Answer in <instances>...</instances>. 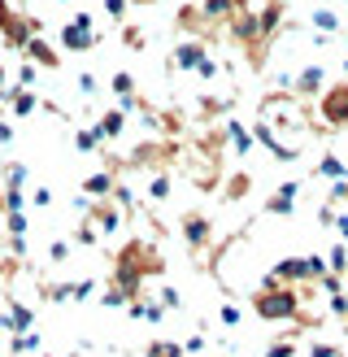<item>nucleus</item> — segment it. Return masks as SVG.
Wrapping results in <instances>:
<instances>
[{
	"instance_id": "1",
	"label": "nucleus",
	"mask_w": 348,
	"mask_h": 357,
	"mask_svg": "<svg viewBox=\"0 0 348 357\" xmlns=\"http://www.w3.org/2000/svg\"><path fill=\"white\" fill-rule=\"evenodd\" d=\"M40 17H26V13H13L9 9V0H0V40H5L9 48H22L26 52V44L40 35Z\"/></svg>"
},
{
	"instance_id": "2",
	"label": "nucleus",
	"mask_w": 348,
	"mask_h": 357,
	"mask_svg": "<svg viewBox=\"0 0 348 357\" xmlns=\"http://www.w3.org/2000/svg\"><path fill=\"white\" fill-rule=\"evenodd\" d=\"M253 310L274 323V318H292L296 310H301V296H296V288H261L253 296Z\"/></svg>"
},
{
	"instance_id": "3",
	"label": "nucleus",
	"mask_w": 348,
	"mask_h": 357,
	"mask_svg": "<svg viewBox=\"0 0 348 357\" xmlns=\"http://www.w3.org/2000/svg\"><path fill=\"white\" fill-rule=\"evenodd\" d=\"M61 44L70 52H87V48H96L100 44V35H96V22H92V13H74L70 22L61 26Z\"/></svg>"
},
{
	"instance_id": "4",
	"label": "nucleus",
	"mask_w": 348,
	"mask_h": 357,
	"mask_svg": "<svg viewBox=\"0 0 348 357\" xmlns=\"http://www.w3.org/2000/svg\"><path fill=\"white\" fill-rule=\"evenodd\" d=\"M322 122H331V127H348V83L322 92Z\"/></svg>"
},
{
	"instance_id": "5",
	"label": "nucleus",
	"mask_w": 348,
	"mask_h": 357,
	"mask_svg": "<svg viewBox=\"0 0 348 357\" xmlns=\"http://www.w3.org/2000/svg\"><path fill=\"white\" fill-rule=\"evenodd\" d=\"M301 279H309L305 257H283V261H274V271H270V279H266V288H292V283H301Z\"/></svg>"
},
{
	"instance_id": "6",
	"label": "nucleus",
	"mask_w": 348,
	"mask_h": 357,
	"mask_svg": "<svg viewBox=\"0 0 348 357\" xmlns=\"http://www.w3.org/2000/svg\"><path fill=\"white\" fill-rule=\"evenodd\" d=\"M296 192H301V183H296V178H292V183H283V188H274V196H270L266 205H261V213H266V218L292 213V209H296Z\"/></svg>"
},
{
	"instance_id": "7",
	"label": "nucleus",
	"mask_w": 348,
	"mask_h": 357,
	"mask_svg": "<svg viewBox=\"0 0 348 357\" xmlns=\"http://www.w3.org/2000/svg\"><path fill=\"white\" fill-rule=\"evenodd\" d=\"M183 236H187V244H191V248H205V244H209V236H214V227H209L205 213H183Z\"/></svg>"
},
{
	"instance_id": "8",
	"label": "nucleus",
	"mask_w": 348,
	"mask_h": 357,
	"mask_svg": "<svg viewBox=\"0 0 348 357\" xmlns=\"http://www.w3.org/2000/svg\"><path fill=\"white\" fill-rule=\"evenodd\" d=\"M26 57H31V66H44V70H57V66H61L57 48H52L48 40H40V35H35V40L26 44Z\"/></svg>"
},
{
	"instance_id": "9",
	"label": "nucleus",
	"mask_w": 348,
	"mask_h": 357,
	"mask_svg": "<svg viewBox=\"0 0 348 357\" xmlns=\"http://www.w3.org/2000/svg\"><path fill=\"white\" fill-rule=\"evenodd\" d=\"M322 79H326L322 66H305L301 75H296L292 87H296V96H318V92H322Z\"/></svg>"
},
{
	"instance_id": "10",
	"label": "nucleus",
	"mask_w": 348,
	"mask_h": 357,
	"mask_svg": "<svg viewBox=\"0 0 348 357\" xmlns=\"http://www.w3.org/2000/svg\"><path fill=\"white\" fill-rule=\"evenodd\" d=\"M122 131H127V114H122V109H104L96 118V135L100 139H118Z\"/></svg>"
},
{
	"instance_id": "11",
	"label": "nucleus",
	"mask_w": 348,
	"mask_h": 357,
	"mask_svg": "<svg viewBox=\"0 0 348 357\" xmlns=\"http://www.w3.org/2000/svg\"><path fill=\"white\" fill-rule=\"evenodd\" d=\"M113 188H118V183H113V174H109V170H100V174H87V178H83V192H87V196H100V201H109V196H113Z\"/></svg>"
},
{
	"instance_id": "12",
	"label": "nucleus",
	"mask_w": 348,
	"mask_h": 357,
	"mask_svg": "<svg viewBox=\"0 0 348 357\" xmlns=\"http://www.w3.org/2000/svg\"><path fill=\"white\" fill-rule=\"evenodd\" d=\"M35 105H40V96H35L31 87H13V100H9V114H13V118L35 114Z\"/></svg>"
},
{
	"instance_id": "13",
	"label": "nucleus",
	"mask_w": 348,
	"mask_h": 357,
	"mask_svg": "<svg viewBox=\"0 0 348 357\" xmlns=\"http://www.w3.org/2000/svg\"><path fill=\"white\" fill-rule=\"evenodd\" d=\"M205 57H209V52L200 44H179V48H174V66H179V70H196Z\"/></svg>"
},
{
	"instance_id": "14",
	"label": "nucleus",
	"mask_w": 348,
	"mask_h": 357,
	"mask_svg": "<svg viewBox=\"0 0 348 357\" xmlns=\"http://www.w3.org/2000/svg\"><path fill=\"white\" fill-rule=\"evenodd\" d=\"M313 174H318V178H335V183H344V178H348V166L340 162V157H335V153H326V157H322V162H318V166H313Z\"/></svg>"
},
{
	"instance_id": "15",
	"label": "nucleus",
	"mask_w": 348,
	"mask_h": 357,
	"mask_svg": "<svg viewBox=\"0 0 348 357\" xmlns=\"http://www.w3.org/2000/svg\"><path fill=\"white\" fill-rule=\"evenodd\" d=\"M0 183H5V192H22L26 166H22V162H5V166H0Z\"/></svg>"
},
{
	"instance_id": "16",
	"label": "nucleus",
	"mask_w": 348,
	"mask_h": 357,
	"mask_svg": "<svg viewBox=\"0 0 348 357\" xmlns=\"http://www.w3.org/2000/svg\"><path fill=\"white\" fill-rule=\"evenodd\" d=\"M92 222H96V231H118V209H113V201H100L96 209H92Z\"/></svg>"
},
{
	"instance_id": "17",
	"label": "nucleus",
	"mask_w": 348,
	"mask_h": 357,
	"mask_svg": "<svg viewBox=\"0 0 348 357\" xmlns=\"http://www.w3.org/2000/svg\"><path fill=\"white\" fill-rule=\"evenodd\" d=\"M278 17H283V5H278V0H274V5H266V9L257 13V35H261V40H266V35H274Z\"/></svg>"
},
{
	"instance_id": "18",
	"label": "nucleus",
	"mask_w": 348,
	"mask_h": 357,
	"mask_svg": "<svg viewBox=\"0 0 348 357\" xmlns=\"http://www.w3.org/2000/svg\"><path fill=\"white\" fill-rule=\"evenodd\" d=\"M131 318H139V323H161V318H166V310L161 305H152V301H131Z\"/></svg>"
},
{
	"instance_id": "19",
	"label": "nucleus",
	"mask_w": 348,
	"mask_h": 357,
	"mask_svg": "<svg viewBox=\"0 0 348 357\" xmlns=\"http://www.w3.org/2000/svg\"><path fill=\"white\" fill-rule=\"evenodd\" d=\"M226 135H231V144H235L239 157L253 153V135H248V127H244V122H226Z\"/></svg>"
},
{
	"instance_id": "20",
	"label": "nucleus",
	"mask_w": 348,
	"mask_h": 357,
	"mask_svg": "<svg viewBox=\"0 0 348 357\" xmlns=\"http://www.w3.org/2000/svg\"><path fill=\"white\" fill-rule=\"evenodd\" d=\"M35 349H40V335H35V331L9 335V353H17V357H22V353H35Z\"/></svg>"
},
{
	"instance_id": "21",
	"label": "nucleus",
	"mask_w": 348,
	"mask_h": 357,
	"mask_svg": "<svg viewBox=\"0 0 348 357\" xmlns=\"http://www.w3.org/2000/svg\"><path fill=\"white\" fill-rule=\"evenodd\" d=\"M309 22L318 26L322 35H335V31H340V17L331 13V9H313V17H309Z\"/></svg>"
},
{
	"instance_id": "22",
	"label": "nucleus",
	"mask_w": 348,
	"mask_h": 357,
	"mask_svg": "<svg viewBox=\"0 0 348 357\" xmlns=\"http://www.w3.org/2000/svg\"><path fill=\"white\" fill-rule=\"evenodd\" d=\"M127 301H131V292H122L118 283H109V288L100 292V305H104V310H122V305H127Z\"/></svg>"
},
{
	"instance_id": "23",
	"label": "nucleus",
	"mask_w": 348,
	"mask_h": 357,
	"mask_svg": "<svg viewBox=\"0 0 348 357\" xmlns=\"http://www.w3.org/2000/svg\"><path fill=\"white\" fill-rule=\"evenodd\" d=\"M74 149H79V153H92V149H100V135H96V127H79V131H74Z\"/></svg>"
},
{
	"instance_id": "24",
	"label": "nucleus",
	"mask_w": 348,
	"mask_h": 357,
	"mask_svg": "<svg viewBox=\"0 0 348 357\" xmlns=\"http://www.w3.org/2000/svg\"><path fill=\"white\" fill-rule=\"evenodd\" d=\"M326 261H331V275H348V244H335L326 253Z\"/></svg>"
},
{
	"instance_id": "25",
	"label": "nucleus",
	"mask_w": 348,
	"mask_h": 357,
	"mask_svg": "<svg viewBox=\"0 0 348 357\" xmlns=\"http://www.w3.org/2000/svg\"><path fill=\"white\" fill-rule=\"evenodd\" d=\"M74 240H79V244H83V248H92V244H96V240H100V231H96V222H92V218H87V222H83V227H79V231H74Z\"/></svg>"
},
{
	"instance_id": "26",
	"label": "nucleus",
	"mask_w": 348,
	"mask_h": 357,
	"mask_svg": "<svg viewBox=\"0 0 348 357\" xmlns=\"http://www.w3.org/2000/svg\"><path fill=\"white\" fill-rule=\"evenodd\" d=\"M148 196H152V201H166V196H170V178H166V174H152Z\"/></svg>"
},
{
	"instance_id": "27",
	"label": "nucleus",
	"mask_w": 348,
	"mask_h": 357,
	"mask_svg": "<svg viewBox=\"0 0 348 357\" xmlns=\"http://www.w3.org/2000/svg\"><path fill=\"white\" fill-rule=\"evenodd\" d=\"M148 353H152V357H183L187 349H183V344H170V340H157Z\"/></svg>"
},
{
	"instance_id": "28",
	"label": "nucleus",
	"mask_w": 348,
	"mask_h": 357,
	"mask_svg": "<svg viewBox=\"0 0 348 357\" xmlns=\"http://www.w3.org/2000/svg\"><path fill=\"white\" fill-rule=\"evenodd\" d=\"M48 261H52V266L70 261V244H65V240H52V244H48Z\"/></svg>"
},
{
	"instance_id": "29",
	"label": "nucleus",
	"mask_w": 348,
	"mask_h": 357,
	"mask_svg": "<svg viewBox=\"0 0 348 357\" xmlns=\"http://www.w3.org/2000/svg\"><path fill=\"white\" fill-rule=\"evenodd\" d=\"M31 205H35V209H48V205H52V188H48V183H40V188L31 192Z\"/></svg>"
},
{
	"instance_id": "30",
	"label": "nucleus",
	"mask_w": 348,
	"mask_h": 357,
	"mask_svg": "<svg viewBox=\"0 0 348 357\" xmlns=\"http://www.w3.org/2000/svg\"><path fill=\"white\" fill-rule=\"evenodd\" d=\"M266 357H296V344H292V340H274V344L266 349Z\"/></svg>"
},
{
	"instance_id": "31",
	"label": "nucleus",
	"mask_w": 348,
	"mask_h": 357,
	"mask_svg": "<svg viewBox=\"0 0 348 357\" xmlns=\"http://www.w3.org/2000/svg\"><path fill=\"white\" fill-rule=\"evenodd\" d=\"M74 87H79L83 96H96V75H87V70H83V75L74 79Z\"/></svg>"
},
{
	"instance_id": "32",
	"label": "nucleus",
	"mask_w": 348,
	"mask_h": 357,
	"mask_svg": "<svg viewBox=\"0 0 348 357\" xmlns=\"http://www.w3.org/2000/svg\"><path fill=\"white\" fill-rule=\"evenodd\" d=\"M161 310H183V296L174 288H161Z\"/></svg>"
},
{
	"instance_id": "33",
	"label": "nucleus",
	"mask_w": 348,
	"mask_h": 357,
	"mask_svg": "<svg viewBox=\"0 0 348 357\" xmlns=\"http://www.w3.org/2000/svg\"><path fill=\"white\" fill-rule=\"evenodd\" d=\"M218 318H222L226 327H239V318H244V314H239L235 305H218Z\"/></svg>"
},
{
	"instance_id": "34",
	"label": "nucleus",
	"mask_w": 348,
	"mask_h": 357,
	"mask_svg": "<svg viewBox=\"0 0 348 357\" xmlns=\"http://www.w3.org/2000/svg\"><path fill=\"white\" fill-rule=\"evenodd\" d=\"M104 13H109L113 22H122V17H127V0H104Z\"/></svg>"
},
{
	"instance_id": "35",
	"label": "nucleus",
	"mask_w": 348,
	"mask_h": 357,
	"mask_svg": "<svg viewBox=\"0 0 348 357\" xmlns=\"http://www.w3.org/2000/svg\"><path fill=\"white\" fill-rule=\"evenodd\" d=\"M196 75H200V79H218V61H214V57H205V61L196 66Z\"/></svg>"
},
{
	"instance_id": "36",
	"label": "nucleus",
	"mask_w": 348,
	"mask_h": 357,
	"mask_svg": "<svg viewBox=\"0 0 348 357\" xmlns=\"http://www.w3.org/2000/svg\"><path fill=\"white\" fill-rule=\"evenodd\" d=\"M309 357H340L335 344H309Z\"/></svg>"
},
{
	"instance_id": "37",
	"label": "nucleus",
	"mask_w": 348,
	"mask_h": 357,
	"mask_svg": "<svg viewBox=\"0 0 348 357\" xmlns=\"http://www.w3.org/2000/svg\"><path fill=\"white\" fill-rule=\"evenodd\" d=\"M31 83H35V66L26 61L22 70H17V87H31Z\"/></svg>"
},
{
	"instance_id": "38",
	"label": "nucleus",
	"mask_w": 348,
	"mask_h": 357,
	"mask_svg": "<svg viewBox=\"0 0 348 357\" xmlns=\"http://www.w3.org/2000/svg\"><path fill=\"white\" fill-rule=\"evenodd\" d=\"M13 144V127H9V118H0V149H9Z\"/></svg>"
},
{
	"instance_id": "39",
	"label": "nucleus",
	"mask_w": 348,
	"mask_h": 357,
	"mask_svg": "<svg viewBox=\"0 0 348 357\" xmlns=\"http://www.w3.org/2000/svg\"><path fill=\"white\" fill-rule=\"evenodd\" d=\"M326 201H344V205H348V178H344V183H335V188H331V196H326Z\"/></svg>"
},
{
	"instance_id": "40",
	"label": "nucleus",
	"mask_w": 348,
	"mask_h": 357,
	"mask_svg": "<svg viewBox=\"0 0 348 357\" xmlns=\"http://www.w3.org/2000/svg\"><path fill=\"white\" fill-rule=\"evenodd\" d=\"M127 44H131V48H144V35H139V26H127Z\"/></svg>"
},
{
	"instance_id": "41",
	"label": "nucleus",
	"mask_w": 348,
	"mask_h": 357,
	"mask_svg": "<svg viewBox=\"0 0 348 357\" xmlns=\"http://www.w3.org/2000/svg\"><path fill=\"white\" fill-rule=\"evenodd\" d=\"M335 231H340V244H348V213H340V218H335Z\"/></svg>"
},
{
	"instance_id": "42",
	"label": "nucleus",
	"mask_w": 348,
	"mask_h": 357,
	"mask_svg": "<svg viewBox=\"0 0 348 357\" xmlns=\"http://www.w3.org/2000/svg\"><path fill=\"white\" fill-rule=\"evenodd\" d=\"M183 349H187V353H200V349H205V335H191V340H187Z\"/></svg>"
},
{
	"instance_id": "43",
	"label": "nucleus",
	"mask_w": 348,
	"mask_h": 357,
	"mask_svg": "<svg viewBox=\"0 0 348 357\" xmlns=\"http://www.w3.org/2000/svg\"><path fill=\"white\" fill-rule=\"evenodd\" d=\"M0 92H5V66H0Z\"/></svg>"
},
{
	"instance_id": "44",
	"label": "nucleus",
	"mask_w": 348,
	"mask_h": 357,
	"mask_svg": "<svg viewBox=\"0 0 348 357\" xmlns=\"http://www.w3.org/2000/svg\"><path fill=\"white\" fill-rule=\"evenodd\" d=\"M135 5H157V0H135Z\"/></svg>"
},
{
	"instance_id": "45",
	"label": "nucleus",
	"mask_w": 348,
	"mask_h": 357,
	"mask_svg": "<svg viewBox=\"0 0 348 357\" xmlns=\"http://www.w3.org/2000/svg\"><path fill=\"white\" fill-rule=\"evenodd\" d=\"M57 5H70V0H57Z\"/></svg>"
},
{
	"instance_id": "46",
	"label": "nucleus",
	"mask_w": 348,
	"mask_h": 357,
	"mask_svg": "<svg viewBox=\"0 0 348 357\" xmlns=\"http://www.w3.org/2000/svg\"><path fill=\"white\" fill-rule=\"evenodd\" d=\"M144 357H152V353H144Z\"/></svg>"
}]
</instances>
